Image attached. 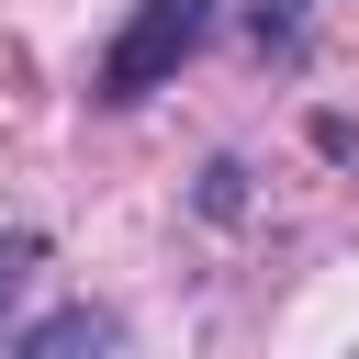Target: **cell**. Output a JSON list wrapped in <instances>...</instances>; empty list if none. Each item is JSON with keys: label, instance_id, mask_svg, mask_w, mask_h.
Returning a JSON list of instances; mask_svg holds the SVG:
<instances>
[{"label": "cell", "instance_id": "6da1fadb", "mask_svg": "<svg viewBox=\"0 0 359 359\" xmlns=\"http://www.w3.org/2000/svg\"><path fill=\"white\" fill-rule=\"evenodd\" d=\"M202 34H213V0H146V11L112 34V56H101V101H146V90H168V79L202 56Z\"/></svg>", "mask_w": 359, "mask_h": 359}, {"label": "cell", "instance_id": "7a4b0ae2", "mask_svg": "<svg viewBox=\"0 0 359 359\" xmlns=\"http://www.w3.org/2000/svg\"><path fill=\"white\" fill-rule=\"evenodd\" d=\"M11 359H123V325H112V314H90V303H67V314H45Z\"/></svg>", "mask_w": 359, "mask_h": 359}, {"label": "cell", "instance_id": "3957f363", "mask_svg": "<svg viewBox=\"0 0 359 359\" xmlns=\"http://www.w3.org/2000/svg\"><path fill=\"white\" fill-rule=\"evenodd\" d=\"M34 258H45V247H34V236H0V314H11V292H22V280H34Z\"/></svg>", "mask_w": 359, "mask_h": 359}, {"label": "cell", "instance_id": "277c9868", "mask_svg": "<svg viewBox=\"0 0 359 359\" xmlns=\"http://www.w3.org/2000/svg\"><path fill=\"white\" fill-rule=\"evenodd\" d=\"M292 11H303V0H258V22H280V34H292Z\"/></svg>", "mask_w": 359, "mask_h": 359}]
</instances>
